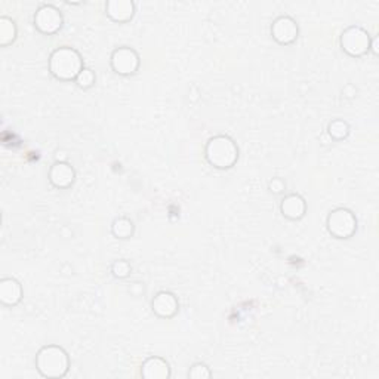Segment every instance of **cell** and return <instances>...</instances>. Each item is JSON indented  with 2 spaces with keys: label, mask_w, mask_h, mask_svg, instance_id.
Listing matches in <instances>:
<instances>
[{
  "label": "cell",
  "mask_w": 379,
  "mask_h": 379,
  "mask_svg": "<svg viewBox=\"0 0 379 379\" xmlns=\"http://www.w3.org/2000/svg\"><path fill=\"white\" fill-rule=\"evenodd\" d=\"M49 73L59 82L76 80L85 68L80 52L71 46H59L49 55Z\"/></svg>",
  "instance_id": "cell-1"
},
{
  "label": "cell",
  "mask_w": 379,
  "mask_h": 379,
  "mask_svg": "<svg viewBox=\"0 0 379 379\" xmlns=\"http://www.w3.org/2000/svg\"><path fill=\"white\" fill-rule=\"evenodd\" d=\"M205 157L215 169L227 171L239 160V147L231 137L215 135L206 142Z\"/></svg>",
  "instance_id": "cell-2"
},
{
  "label": "cell",
  "mask_w": 379,
  "mask_h": 379,
  "mask_svg": "<svg viewBox=\"0 0 379 379\" xmlns=\"http://www.w3.org/2000/svg\"><path fill=\"white\" fill-rule=\"evenodd\" d=\"M36 369L43 378H64L70 371V355L59 346H43L36 354Z\"/></svg>",
  "instance_id": "cell-3"
},
{
  "label": "cell",
  "mask_w": 379,
  "mask_h": 379,
  "mask_svg": "<svg viewBox=\"0 0 379 379\" xmlns=\"http://www.w3.org/2000/svg\"><path fill=\"white\" fill-rule=\"evenodd\" d=\"M326 229L332 237L338 240H347L357 231V218L354 212L347 208H337L329 212Z\"/></svg>",
  "instance_id": "cell-4"
},
{
  "label": "cell",
  "mask_w": 379,
  "mask_h": 379,
  "mask_svg": "<svg viewBox=\"0 0 379 379\" xmlns=\"http://www.w3.org/2000/svg\"><path fill=\"white\" fill-rule=\"evenodd\" d=\"M372 36L363 27L350 26L341 33L339 45L341 49L348 56L362 58L371 52Z\"/></svg>",
  "instance_id": "cell-5"
},
{
  "label": "cell",
  "mask_w": 379,
  "mask_h": 379,
  "mask_svg": "<svg viewBox=\"0 0 379 379\" xmlns=\"http://www.w3.org/2000/svg\"><path fill=\"white\" fill-rule=\"evenodd\" d=\"M34 27L45 36H54L61 31L64 26L63 12L54 5H42L34 12Z\"/></svg>",
  "instance_id": "cell-6"
},
{
  "label": "cell",
  "mask_w": 379,
  "mask_h": 379,
  "mask_svg": "<svg viewBox=\"0 0 379 379\" xmlns=\"http://www.w3.org/2000/svg\"><path fill=\"white\" fill-rule=\"evenodd\" d=\"M111 70L118 76H134L139 70L141 56L139 54L130 46L116 47L110 56Z\"/></svg>",
  "instance_id": "cell-7"
},
{
  "label": "cell",
  "mask_w": 379,
  "mask_h": 379,
  "mask_svg": "<svg viewBox=\"0 0 379 379\" xmlns=\"http://www.w3.org/2000/svg\"><path fill=\"white\" fill-rule=\"evenodd\" d=\"M271 38L281 46H289L300 38V27L289 15H280L271 24Z\"/></svg>",
  "instance_id": "cell-8"
},
{
  "label": "cell",
  "mask_w": 379,
  "mask_h": 379,
  "mask_svg": "<svg viewBox=\"0 0 379 379\" xmlns=\"http://www.w3.org/2000/svg\"><path fill=\"white\" fill-rule=\"evenodd\" d=\"M151 311L159 318H173L180 311V301L169 291H160L151 300Z\"/></svg>",
  "instance_id": "cell-9"
},
{
  "label": "cell",
  "mask_w": 379,
  "mask_h": 379,
  "mask_svg": "<svg viewBox=\"0 0 379 379\" xmlns=\"http://www.w3.org/2000/svg\"><path fill=\"white\" fill-rule=\"evenodd\" d=\"M47 180L55 188L67 190L76 181V171L68 162L59 160L51 166L49 172H47Z\"/></svg>",
  "instance_id": "cell-10"
},
{
  "label": "cell",
  "mask_w": 379,
  "mask_h": 379,
  "mask_svg": "<svg viewBox=\"0 0 379 379\" xmlns=\"http://www.w3.org/2000/svg\"><path fill=\"white\" fill-rule=\"evenodd\" d=\"M135 3L132 0H109L105 3V14L113 22L126 24L135 17Z\"/></svg>",
  "instance_id": "cell-11"
},
{
  "label": "cell",
  "mask_w": 379,
  "mask_h": 379,
  "mask_svg": "<svg viewBox=\"0 0 379 379\" xmlns=\"http://www.w3.org/2000/svg\"><path fill=\"white\" fill-rule=\"evenodd\" d=\"M280 212L289 221H300L307 213V201L298 193L286 194L280 201Z\"/></svg>",
  "instance_id": "cell-12"
},
{
  "label": "cell",
  "mask_w": 379,
  "mask_h": 379,
  "mask_svg": "<svg viewBox=\"0 0 379 379\" xmlns=\"http://www.w3.org/2000/svg\"><path fill=\"white\" fill-rule=\"evenodd\" d=\"M141 375L146 379H169L172 375L171 364L159 355H151V357L142 362Z\"/></svg>",
  "instance_id": "cell-13"
},
{
  "label": "cell",
  "mask_w": 379,
  "mask_h": 379,
  "mask_svg": "<svg viewBox=\"0 0 379 379\" xmlns=\"http://www.w3.org/2000/svg\"><path fill=\"white\" fill-rule=\"evenodd\" d=\"M22 284L14 277L0 280V302L5 307H15L22 301Z\"/></svg>",
  "instance_id": "cell-14"
},
{
  "label": "cell",
  "mask_w": 379,
  "mask_h": 379,
  "mask_svg": "<svg viewBox=\"0 0 379 379\" xmlns=\"http://www.w3.org/2000/svg\"><path fill=\"white\" fill-rule=\"evenodd\" d=\"M17 36H18L17 22L9 17L0 18V46L6 47L12 45L17 40Z\"/></svg>",
  "instance_id": "cell-15"
},
{
  "label": "cell",
  "mask_w": 379,
  "mask_h": 379,
  "mask_svg": "<svg viewBox=\"0 0 379 379\" xmlns=\"http://www.w3.org/2000/svg\"><path fill=\"white\" fill-rule=\"evenodd\" d=\"M135 233V225L126 217H118L111 222V234L116 239L126 240L130 239Z\"/></svg>",
  "instance_id": "cell-16"
},
{
  "label": "cell",
  "mask_w": 379,
  "mask_h": 379,
  "mask_svg": "<svg viewBox=\"0 0 379 379\" xmlns=\"http://www.w3.org/2000/svg\"><path fill=\"white\" fill-rule=\"evenodd\" d=\"M351 132V127L348 122L342 121V118H335L327 125V134L334 141H342L346 139Z\"/></svg>",
  "instance_id": "cell-17"
},
{
  "label": "cell",
  "mask_w": 379,
  "mask_h": 379,
  "mask_svg": "<svg viewBox=\"0 0 379 379\" xmlns=\"http://www.w3.org/2000/svg\"><path fill=\"white\" fill-rule=\"evenodd\" d=\"M110 271H111L113 277H116L118 280H123L132 274V265H130L129 261H126V259H117L111 264Z\"/></svg>",
  "instance_id": "cell-18"
},
{
  "label": "cell",
  "mask_w": 379,
  "mask_h": 379,
  "mask_svg": "<svg viewBox=\"0 0 379 379\" xmlns=\"http://www.w3.org/2000/svg\"><path fill=\"white\" fill-rule=\"evenodd\" d=\"M75 82L80 89L88 91L95 85V82H97V75H95V71L92 68L85 67L80 71V75L77 76V79Z\"/></svg>",
  "instance_id": "cell-19"
},
{
  "label": "cell",
  "mask_w": 379,
  "mask_h": 379,
  "mask_svg": "<svg viewBox=\"0 0 379 379\" xmlns=\"http://www.w3.org/2000/svg\"><path fill=\"white\" fill-rule=\"evenodd\" d=\"M188 378L192 379H209L212 378V372L209 369V366L205 363H194L188 371Z\"/></svg>",
  "instance_id": "cell-20"
},
{
  "label": "cell",
  "mask_w": 379,
  "mask_h": 379,
  "mask_svg": "<svg viewBox=\"0 0 379 379\" xmlns=\"http://www.w3.org/2000/svg\"><path fill=\"white\" fill-rule=\"evenodd\" d=\"M268 190L272 194H283L284 190H286V183L281 178H272L268 183Z\"/></svg>",
  "instance_id": "cell-21"
}]
</instances>
